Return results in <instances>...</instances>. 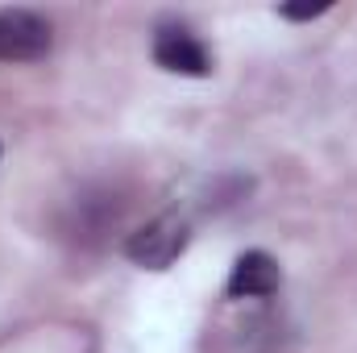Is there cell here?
Instances as JSON below:
<instances>
[{"instance_id":"obj_1","label":"cell","mask_w":357,"mask_h":353,"mask_svg":"<svg viewBox=\"0 0 357 353\" xmlns=\"http://www.w3.org/2000/svg\"><path fill=\"white\" fill-rule=\"evenodd\" d=\"M191 241V225L178 212H162L125 237V258L142 270H167Z\"/></svg>"},{"instance_id":"obj_2","label":"cell","mask_w":357,"mask_h":353,"mask_svg":"<svg viewBox=\"0 0 357 353\" xmlns=\"http://www.w3.org/2000/svg\"><path fill=\"white\" fill-rule=\"evenodd\" d=\"M154 63L171 75H187V80H204L212 75V54L208 46L195 38L191 25L183 21H158L154 25V46H150Z\"/></svg>"},{"instance_id":"obj_3","label":"cell","mask_w":357,"mask_h":353,"mask_svg":"<svg viewBox=\"0 0 357 353\" xmlns=\"http://www.w3.org/2000/svg\"><path fill=\"white\" fill-rule=\"evenodd\" d=\"M54 46V29L33 8H4L0 13V63H38Z\"/></svg>"},{"instance_id":"obj_4","label":"cell","mask_w":357,"mask_h":353,"mask_svg":"<svg viewBox=\"0 0 357 353\" xmlns=\"http://www.w3.org/2000/svg\"><path fill=\"white\" fill-rule=\"evenodd\" d=\"M282 287V270L270 258L266 250H245L237 262H233V274L225 283V295L229 299H270L278 295Z\"/></svg>"},{"instance_id":"obj_5","label":"cell","mask_w":357,"mask_h":353,"mask_svg":"<svg viewBox=\"0 0 357 353\" xmlns=\"http://www.w3.org/2000/svg\"><path fill=\"white\" fill-rule=\"evenodd\" d=\"M324 13H333V0H320V4H282L278 8L282 21H316Z\"/></svg>"}]
</instances>
